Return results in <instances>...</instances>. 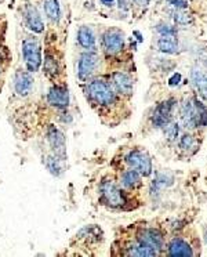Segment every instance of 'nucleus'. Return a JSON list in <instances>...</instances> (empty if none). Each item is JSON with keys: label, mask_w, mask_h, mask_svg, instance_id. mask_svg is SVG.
<instances>
[{"label": "nucleus", "mask_w": 207, "mask_h": 257, "mask_svg": "<svg viewBox=\"0 0 207 257\" xmlns=\"http://www.w3.org/2000/svg\"><path fill=\"white\" fill-rule=\"evenodd\" d=\"M181 119L185 127L195 129L207 125V108L196 98H186L181 105Z\"/></svg>", "instance_id": "f257e3e1"}, {"label": "nucleus", "mask_w": 207, "mask_h": 257, "mask_svg": "<svg viewBox=\"0 0 207 257\" xmlns=\"http://www.w3.org/2000/svg\"><path fill=\"white\" fill-rule=\"evenodd\" d=\"M86 93L91 101H94L101 107H109L116 100V94L111 85L101 79L91 80L86 87Z\"/></svg>", "instance_id": "f03ea898"}, {"label": "nucleus", "mask_w": 207, "mask_h": 257, "mask_svg": "<svg viewBox=\"0 0 207 257\" xmlns=\"http://www.w3.org/2000/svg\"><path fill=\"white\" fill-rule=\"evenodd\" d=\"M22 57L25 67L29 72H36L40 70L43 64V55H41V45L38 38L26 36L22 40Z\"/></svg>", "instance_id": "7ed1b4c3"}, {"label": "nucleus", "mask_w": 207, "mask_h": 257, "mask_svg": "<svg viewBox=\"0 0 207 257\" xmlns=\"http://www.w3.org/2000/svg\"><path fill=\"white\" fill-rule=\"evenodd\" d=\"M101 201L111 208H120L126 203L124 195L113 181H104L100 187Z\"/></svg>", "instance_id": "20e7f679"}, {"label": "nucleus", "mask_w": 207, "mask_h": 257, "mask_svg": "<svg viewBox=\"0 0 207 257\" xmlns=\"http://www.w3.org/2000/svg\"><path fill=\"white\" fill-rule=\"evenodd\" d=\"M126 162L131 169L138 171L144 177H148L152 174L151 158L144 151H137L136 149V151L128 152L127 156H126Z\"/></svg>", "instance_id": "39448f33"}, {"label": "nucleus", "mask_w": 207, "mask_h": 257, "mask_svg": "<svg viewBox=\"0 0 207 257\" xmlns=\"http://www.w3.org/2000/svg\"><path fill=\"white\" fill-rule=\"evenodd\" d=\"M97 65H98V54L96 51H90L86 50L84 53H82L79 57V63H78V78L82 82H86L88 78H91V75L96 72Z\"/></svg>", "instance_id": "423d86ee"}, {"label": "nucleus", "mask_w": 207, "mask_h": 257, "mask_svg": "<svg viewBox=\"0 0 207 257\" xmlns=\"http://www.w3.org/2000/svg\"><path fill=\"white\" fill-rule=\"evenodd\" d=\"M103 47L108 54L115 55L124 48V36L118 29H109L104 33Z\"/></svg>", "instance_id": "0eeeda50"}, {"label": "nucleus", "mask_w": 207, "mask_h": 257, "mask_svg": "<svg viewBox=\"0 0 207 257\" xmlns=\"http://www.w3.org/2000/svg\"><path fill=\"white\" fill-rule=\"evenodd\" d=\"M175 100L170 98L166 101L160 102L156 107L153 115H152V122L156 127H165L168 122L171 120V115H173V109H174Z\"/></svg>", "instance_id": "6e6552de"}, {"label": "nucleus", "mask_w": 207, "mask_h": 257, "mask_svg": "<svg viewBox=\"0 0 207 257\" xmlns=\"http://www.w3.org/2000/svg\"><path fill=\"white\" fill-rule=\"evenodd\" d=\"M24 20L25 25L28 29H31L33 33H41L44 31V23L41 20L39 10L31 3H26L24 7Z\"/></svg>", "instance_id": "1a4fd4ad"}, {"label": "nucleus", "mask_w": 207, "mask_h": 257, "mask_svg": "<svg viewBox=\"0 0 207 257\" xmlns=\"http://www.w3.org/2000/svg\"><path fill=\"white\" fill-rule=\"evenodd\" d=\"M47 101L54 108L65 109L69 105V90L64 86H53L48 90Z\"/></svg>", "instance_id": "9d476101"}, {"label": "nucleus", "mask_w": 207, "mask_h": 257, "mask_svg": "<svg viewBox=\"0 0 207 257\" xmlns=\"http://www.w3.org/2000/svg\"><path fill=\"white\" fill-rule=\"evenodd\" d=\"M138 242L145 245L146 248L152 249L153 252H156V253H159L163 248V236L158 230H153V228L143 230L138 234Z\"/></svg>", "instance_id": "9b49d317"}, {"label": "nucleus", "mask_w": 207, "mask_h": 257, "mask_svg": "<svg viewBox=\"0 0 207 257\" xmlns=\"http://www.w3.org/2000/svg\"><path fill=\"white\" fill-rule=\"evenodd\" d=\"M47 140L54 151V155L58 156L60 159H65V137L64 133L56 126L50 125L47 129Z\"/></svg>", "instance_id": "f8f14e48"}, {"label": "nucleus", "mask_w": 207, "mask_h": 257, "mask_svg": "<svg viewBox=\"0 0 207 257\" xmlns=\"http://www.w3.org/2000/svg\"><path fill=\"white\" fill-rule=\"evenodd\" d=\"M33 78L29 70H17L14 78V89L16 93L21 97H26L32 92Z\"/></svg>", "instance_id": "ddd939ff"}, {"label": "nucleus", "mask_w": 207, "mask_h": 257, "mask_svg": "<svg viewBox=\"0 0 207 257\" xmlns=\"http://www.w3.org/2000/svg\"><path fill=\"white\" fill-rule=\"evenodd\" d=\"M78 43H79V46L82 48L94 51L97 45L94 31L90 26H87V25H82L79 29H78Z\"/></svg>", "instance_id": "4468645a"}, {"label": "nucleus", "mask_w": 207, "mask_h": 257, "mask_svg": "<svg viewBox=\"0 0 207 257\" xmlns=\"http://www.w3.org/2000/svg\"><path fill=\"white\" fill-rule=\"evenodd\" d=\"M112 85L120 94H131L133 92V79L124 72L112 73Z\"/></svg>", "instance_id": "2eb2a0df"}, {"label": "nucleus", "mask_w": 207, "mask_h": 257, "mask_svg": "<svg viewBox=\"0 0 207 257\" xmlns=\"http://www.w3.org/2000/svg\"><path fill=\"white\" fill-rule=\"evenodd\" d=\"M191 78H192V83H193L195 89H196V92H198V94L200 95V98H202V100H205V101H207V73L206 72H203V70L195 68V70H192Z\"/></svg>", "instance_id": "dca6fc26"}, {"label": "nucleus", "mask_w": 207, "mask_h": 257, "mask_svg": "<svg viewBox=\"0 0 207 257\" xmlns=\"http://www.w3.org/2000/svg\"><path fill=\"white\" fill-rule=\"evenodd\" d=\"M168 255L170 256H193V250L188 242L183 241L180 238H174L168 245Z\"/></svg>", "instance_id": "f3484780"}, {"label": "nucleus", "mask_w": 207, "mask_h": 257, "mask_svg": "<svg viewBox=\"0 0 207 257\" xmlns=\"http://www.w3.org/2000/svg\"><path fill=\"white\" fill-rule=\"evenodd\" d=\"M43 10L44 14L51 23H58L61 20V6L58 0H43Z\"/></svg>", "instance_id": "a211bd4d"}, {"label": "nucleus", "mask_w": 207, "mask_h": 257, "mask_svg": "<svg viewBox=\"0 0 207 257\" xmlns=\"http://www.w3.org/2000/svg\"><path fill=\"white\" fill-rule=\"evenodd\" d=\"M122 186L124 188H130V189L140 187L141 186V174L134 169L126 170L122 174Z\"/></svg>", "instance_id": "6ab92c4d"}, {"label": "nucleus", "mask_w": 207, "mask_h": 257, "mask_svg": "<svg viewBox=\"0 0 207 257\" xmlns=\"http://www.w3.org/2000/svg\"><path fill=\"white\" fill-rule=\"evenodd\" d=\"M158 47L160 51L167 53V54L178 53V42L175 39V36H162L158 40Z\"/></svg>", "instance_id": "aec40b11"}, {"label": "nucleus", "mask_w": 207, "mask_h": 257, "mask_svg": "<svg viewBox=\"0 0 207 257\" xmlns=\"http://www.w3.org/2000/svg\"><path fill=\"white\" fill-rule=\"evenodd\" d=\"M127 255L128 256H134V257H144V256L152 257V256H156L158 253L153 252L152 249H149V248H146L145 245H143V243H140V242L137 241V243H133V245L128 248Z\"/></svg>", "instance_id": "412c9836"}, {"label": "nucleus", "mask_w": 207, "mask_h": 257, "mask_svg": "<svg viewBox=\"0 0 207 257\" xmlns=\"http://www.w3.org/2000/svg\"><path fill=\"white\" fill-rule=\"evenodd\" d=\"M43 70L46 72V75L53 78L58 73V63H57L56 57L51 54L44 55V64H43Z\"/></svg>", "instance_id": "4be33fe9"}, {"label": "nucleus", "mask_w": 207, "mask_h": 257, "mask_svg": "<svg viewBox=\"0 0 207 257\" xmlns=\"http://www.w3.org/2000/svg\"><path fill=\"white\" fill-rule=\"evenodd\" d=\"M60 161H62V159H60L58 156H50V158H47V161H46V166H47V169L53 174H56V176H58L60 173H61V170H62V167H61V164H60Z\"/></svg>", "instance_id": "5701e85b"}, {"label": "nucleus", "mask_w": 207, "mask_h": 257, "mask_svg": "<svg viewBox=\"0 0 207 257\" xmlns=\"http://www.w3.org/2000/svg\"><path fill=\"white\" fill-rule=\"evenodd\" d=\"M165 129V134L167 137V140L174 141L177 140L178 137V133H180V127H178V123H170L168 122L167 125L163 127Z\"/></svg>", "instance_id": "b1692460"}, {"label": "nucleus", "mask_w": 207, "mask_h": 257, "mask_svg": "<svg viewBox=\"0 0 207 257\" xmlns=\"http://www.w3.org/2000/svg\"><path fill=\"white\" fill-rule=\"evenodd\" d=\"M171 184H173V177H170L167 174H159L158 179L155 180V183H153V187L166 188Z\"/></svg>", "instance_id": "393cba45"}, {"label": "nucleus", "mask_w": 207, "mask_h": 257, "mask_svg": "<svg viewBox=\"0 0 207 257\" xmlns=\"http://www.w3.org/2000/svg\"><path fill=\"white\" fill-rule=\"evenodd\" d=\"M173 18H174V21L178 25H188V23H192V18L188 14H185V13H181L180 10H177L173 13Z\"/></svg>", "instance_id": "a878e982"}, {"label": "nucleus", "mask_w": 207, "mask_h": 257, "mask_svg": "<svg viewBox=\"0 0 207 257\" xmlns=\"http://www.w3.org/2000/svg\"><path fill=\"white\" fill-rule=\"evenodd\" d=\"M193 147H195V140H193L192 136L185 134V136L181 137V140H180V148L183 149V151H189Z\"/></svg>", "instance_id": "bb28decb"}, {"label": "nucleus", "mask_w": 207, "mask_h": 257, "mask_svg": "<svg viewBox=\"0 0 207 257\" xmlns=\"http://www.w3.org/2000/svg\"><path fill=\"white\" fill-rule=\"evenodd\" d=\"M158 32H159L162 36H177V29L171 25H165V23H160L158 26Z\"/></svg>", "instance_id": "cd10ccee"}, {"label": "nucleus", "mask_w": 207, "mask_h": 257, "mask_svg": "<svg viewBox=\"0 0 207 257\" xmlns=\"http://www.w3.org/2000/svg\"><path fill=\"white\" fill-rule=\"evenodd\" d=\"M168 4H171L177 10H184L188 8V1L186 0H167Z\"/></svg>", "instance_id": "c85d7f7f"}, {"label": "nucleus", "mask_w": 207, "mask_h": 257, "mask_svg": "<svg viewBox=\"0 0 207 257\" xmlns=\"http://www.w3.org/2000/svg\"><path fill=\"white\" fill-rule=\"evenodd\" d=\"M118 3H119L120 10L127 11V10H130V7H131V4H133V0H118Z\"/></svg>", "instance_id": "c756f323"}, {"label": "nucleus", "mask_w": 207, "mask_h": 257, "mask_svg": "<svg viewBox=\"0 0 207 257\" xmlns=\"http://www.w3.org/2000/svg\"><path fill=\"white\" fill-rule=\"evenodd\" d=\"M180 82H181V73H174L171 78L168 79V85L170 86L180 85Z\"/></svg>", "instance_id": "7c9ffc66"}, {"label": "nucleus", "mask_w": 207, "mask_h": 257, "mask_svg": "<svg viewBox=\"0 0 207 257\" xmlns=\"http://www.w3.org/2000/svg\"><path fill=\"white\" fill-rule=\"evenodd\" d=\"M133 3H136L138 6H148L149 0H133Z\"/></svg>", "instance_id": "2f4dec72"}, {"label": "nucleus", "mask_w": 207, "mask_h": 257, "mask_svg": "<svg viewBox=\"0 0 207 257\" xmlns=\"http://www.w3.org/2000/svg\"><path fill=\"white\" fill-rule=\"evenodd\" d=\"M101 3L105 7H112L115 4V0H101Z\"/></svg>", "instance_id": "473e14b6"}, {"label": "nucleus", "mask_w": 207, "mask_h": 257, "mask_svg": "<svg viewBox=\"0 0 207 257\" xmlns=\"http://www.w3.org/2000/svg\"><path fill=\"white\" fill-rule=\"evenodd\" d=\"M134 35H136L137 38H138V42H143V38H141V35H140V32H134Z\"/></svg>", "instance_id": "72a5a7b5"}, {"label": "nucleus", "mask_w": 207, "mask_h": 257, "mask_svg": "<svg viewBox=\"0 0 207 257\" xmlns=\"http://www.w3.org/2000/svg\"><path fill=\"white\" fill-rule=\"evenodd\" d=\"M0 73H1V70H0Z\"/></svg>", "instance_id": "f704fd0d"}, {"label": "nucleus", "mask_w": 207, "mask_h": 257, "mask_svg": "<svg viewBox=\"0 0 207 257\" xmlns=\"http://www.w3.org/2000/svg\"><path fill=\"white\" fill-rule=\"evenodd\" d=\"M0 1H1V0H0Z\"/></svg>", "instance_id": "c9c22d12"}]
</instances>
